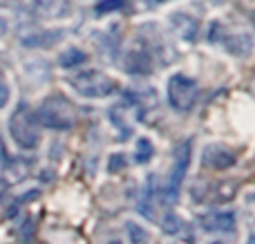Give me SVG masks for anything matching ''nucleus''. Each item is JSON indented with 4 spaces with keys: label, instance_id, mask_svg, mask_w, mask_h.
I'll list each match as a JSON object with an SVG mask.
<instances>
[{
    "label": "nucleus",
    "instance_id": "obj_1",
    "mask_svg": "<svg viewBox=\"0 0 255 244\" xmlns=\"http://www.w3.org/2000/svg\"><path fill=\"white\" fill-rule=\"evenodd\" d=\"M34 115L38 119V125H45L49 130H72L79 121V112H76L74 103L63 94L47 97Z\"/></svg>",
    "mask_w": 255,
    "mask_h": 244
},
{
    "label": "nucleus",
    "instance_id": "obj_2",
    "mask_svg": "<svg viewBox=\"0 0 255 244\" xmlns=\"http://www.w3.org/2000/svg\"><path fill=\"white\" fill-rule=\"evenodd\" d=\"M9 134L22 150H34L40 143V128L34 110L29 106H18L16 112L9 117Z\"/></svg>",
    "mask_w": 255,
    "mask_h": 244
},
{
    "label": "nucleus",
    "instance_id": "obj_3",
    "mask_svg": "<svg viewBox=\"0 0 255 244\" xmlns=\"http://www.w3.org/2000/svg\"><path fill=\"white\" fill-rule=\"evenodd\" d=\"M70 85L85 99H106L117 92V81L101 70H85L70 79Z\"/></svg>",
    "mask_w": 255,
    "mask_h": 244
},
{
    "label": "nucleus",
    "instance_id": "obj_4",
    "mask_svg": "<svg viewBox=\"0 0 255 244\" xmlns=\"http://www.w3.org/2000/svg\"><path fill=\"white\" fill-rule=\"evenodd\" d=\"M168 103L175 112H190L197 103V97H199V85L197 81H193L190 76L186 74H172L168 79Z\"/></svg>",
    "mask_w": 255,
    "mask_h": 244
},
{
    "label": "nucleus",
    "instance_id": "obj_5",
    "mask_svg": "<svg viewBox=\"0 0 255 244\" xmlns=\"http://www.w3.org/2000/svg\"><path fill=\"white\" fill-rule=\"evenodd\" d=\"M190 155H193V141L186 139L184 143L175 148V159H172V170L168 175L166 184H163V200L166 202H177L181 193V186H184V177L186 170L190 166Z\"/></svg>",
    "mask_w": 255,
    "mask_h": 244
},
{
    "label": "nucleus",
    "instance_id": "obj_6",
    "mask_svg": "<svg viewBox=\"0 0 255 244\" xmlns=\"http://www.w3.org/2000/svg\"><path fill=\"white\" fill-rule=\"evenodd\" d=\"M238 164V152L226 143H208L202 152V166L208 170H226Z\"/></svg>",
    "mask_w": 255,
    "mask_h": 244
},
{
    "label": "nucleus",
    "instance_id": "obj_7",
    "mask_svg": "<svg viewBox=\"0 0 255 244\" xmlns=\"http://www.w3.org/2000/svg\"><path fill=\"white\" fill-rule=\"evenodd\" d=\"M235 224H238V218L231 211H213V213H206L199 218V227L204 231L231 233V231H235Z\"/></svg>",
    "mask_w": 255,
    "mask_h": 244
},
{
    "label": "nucleus",
    "instance_id": "obj_8",
    "mask_svg": "<svg viewBox=\"0 0 255 244\" xmlns=\"http://www.w3.org/2000/svg\"><path fill=\"white\" fill-rule=\"evenodd\" d=\"M126 72L136 76H148L152 72V65H150V54L145 49H130L126 56Z\"/></svg>",
    "mask_w": 255,
    "mask_h": 244
},
{
    "label": "nucleus",
    "instance_id": "obj_9",
    "mask_svg": "<svg viewBox=\"0 0 255 244\" xmlns=\"http://www.w3.org/2000/svg\"><path fill=\"white\" fill-rule=\"evenodd\" d=\"M170 20H172V25L177 27V31H179L181 38L195 40V36H197V31H199V22L195 20L193 16H188V13H175Z\"/></svg>",
    "mask_w": 255,
    "mask_h": 244
},
{
    "label": "nucleus",
    "instance_id": "obj_10",
    "mask_svg": "<svg viewBox=\"0 0 255 244\" xmlns=\"http://www.w3.org/2000/svg\"><path fill=\"white\" fill-rule=\"evenodd\" d=\"M61 38H63V31H36V34L25 36L20 43L25 47H52Z\"/></svg>",
    "mask_w": 255,
    "mask_h": 244
},
{
    "label": "nucleus",
    "instance_id": "obj_11",
    "mask_svg": "<svg viewBox=\"0 0 255 244\" xmlns=\"http://www.w3.org/2000/svg\"><path fill=\"white\" fill-rule=\"evenodd\" d=\"M154 191H157V188H154V177H150L148 182H145L143 193H141L139 206H136V211L148 220H154Z\"/></svg>",
    "mask_w": 255,
    "mask_h": 244
},
{
    "label": "nucleus",
    "instance_id": "obj_12",
    "mask_svg": "<svg viewBox=\"0 0 255 244\" xmlns=\"http://www.w3.org/2000/svg\"><path fill=\"white\" fill-rule=\"evenodd\" d=\"M88 61V54L83 52V49H79V47H70V49H65V52L58 56V65L61 67H76V65H81V63H85Z\"/></svg>",
    "mask_w": 255,
    "mask_h": 244
},
{
    "label": "nucleus",
    "instance_id": "obj_13",
    "mask_svg": "<svg viewBox=\"0 0 255 244\" xmlns=\"http://www.w3.org/2000/svg\"><path fill=\"white\" fill-rule=\"evenodd\" d=\"M161 229L166 236H177V233L184 229V220L177 213H166V218H163V222H161Z\"/></svg>",
    "mask_w": 255,
    "mask_h": 244
},
{
    "label": "nucleus",
    "instance_id": "obj_14",
    "mask_svg": "<svg viewBox=\"0 0 255 244\" xmlns=\"http://www.w3.org/2000/svg\"><path fill=\"white\" fill-rule=\"evenodd\" d=\"M152 143L148 141L145 137H141L139 141H136V150H134V161L136 164H145V161L152 159Z\"/></svg>",
    "mask_w": 255,
    "mask_h": 244
},
{
    "label": "nucleus",
    "instance_id": "obj_15",
    "mask_svg": "<svg viewBox=\"0 0 255 244\" xmlns=\"http://www.w3.org/2000/svg\"><path fill=\"white\" fill-rule=\"evenodd\" d=\"M126 231H128V236H130V242L132 244H145V242L150 240L148 231H145L143 227H139L136 222H128L126 224Z\"/></svg>",
    "mask_w": 255,
    "mask_h": 244
},
{
    "label": "nucleus",
    "instance_id": "obj_16",
    "mask_svg": "<svg viewBox=\"0 0 255 244\" xmlns=\"http://www.w3.org/2000/svg\"><path fill=\"white\" fill-rule=\"evenodd\" d=\"M128 166V157L124 152H112V157L108 159V170L110 173H121V170H126Z\"/></svg>",
    "mask_w": 255,
    "mask_h": 244
},
{
    "label": "nucleus",
    "instance_id": "obj_17",
    "mask_svg": "<svg viewBox=\"0 0 255 244\" xmlns=\"http://www.w3.org/2000/svg\"><path fill=\"white\" fill-rule=\"evenodd\" d=\"M128 0H101L97 4V11L99 13H110V11H119V9L126 7Z\"/></svg>",
    "mask_w": 255,
    "mask_h": 244
},
{
    "label": "nucleus",
    "instance_id": "obj_18",
    "mask_svg": "<svg viewBox=\"0 0 255 244\" xmlns=\"http://www.w3.org/2000/svg\"><path fill=\"white\" fill-rule=\"evenodd\" d=\"M7 101H9V88H7V83H4V79L0 76V108L7 106Z\"/></svg>",
    "mask_w": 255,
    "mask_h": 244
},
{
    "label": "nucleus",
    "instance_id": "obj_19",
    "mask_svg": "<svg viewBox=\"0 0 255 244\" xmlns=\"http://www.w3.org/2000/svg\"><path fill=\"white\" fill-rule=\"evenodd\" d=\"M4 34H7V20H4L2 16H0V38H2Z\"/></svg>",
    "mask_w": 255,
    "mask_h": 244
},
{
    "label": "nucleus",
    "instance_id": "obj_20",
    "mask_svg": "<svg viewBox=\"0 0 255 244\" xmlns=\"http://www.w3.org/2000/svg\"><path fill=\"white\" fill-rule=\"evenodd\" d=\"M110 244H121V242H119V240H112V242H110Z\"/></svg>",
    "mask_w": 255,
    "mask_h": 244
},
{
    "label": "nucleus",
    "instance_id": "obj_21",
    "mask_svg": "<svg viewBox=\"0 0 255 244\" xmlns=\"http://www.w3.org/2000/svg\"><path fill=\"white\" fill-rule=\"evenodd\" d=\"M208 244H226V242H208Z\"/></svg>",
    "mask_w": 255,
    "mask_h": 244
},
{
    "label": "nucleus",
    "instance_id": "obj_22",
    "mask_svg": "<svg viewBox=\"0 0 255 244\" xmlns=\"http://www.w3.org/2000/svg\"><path fill=\"white\" fill-rule=\"evenodd\" d=\"M159 2H168V0H159Z\"/></svg>",
    "mask_w": 255,
    "mask_h": 244
}]
</instances>
